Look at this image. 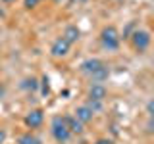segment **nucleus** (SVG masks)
Instances as JSON below:
<instances>
[{
  "instance_id": "obj_1",
  "label": "nucleus",
  "mask_w": 154,
  "mask_h": 144,
  "mask_svg": "<svg viewBox=\"0 0 154 144\" xmlns=\"http://www.w3.org/2000/svg\"><path fill=\"white\" fill-rule=\"evenodd\" d=\"M50 131H52V136H54V140H56L58 144L69 142L71 133H69V129H67V123H66V119L62 117V115H54V117H52Z\"/></svg>"
},
{
  "instance_id": "obj_2",
  "label": "nucleus",
  "mask_w": 154,
  "mask_h": 144,
  "mask_svg": "<svg viewBox=\"0 0 154 144\" xmlns=\"http://www.w3.org/2000/svg\"><path fill=\"white\" fill-rule=\"evenodd\" d=\"M100 42H102V46L106 48L108 52H116L119 48V42H122V37H119L118 29L114 25H108L102 29V33H100Z\"/></svg>"
},
{
  "instance_id": "obj_3",
  "label": "nucleus",
  "mask_w": 154,
  "mask_h": 144,
  "mask_svg": "<svg viewBox=\"0 0 154 144\" xmlns=\"http://www.w3.org/2000/svg\"><path fill=\"white\" fill-rule=\"evenodd\" d=\"M131 42H133V48L137 52H144L148 46H150L152 37H150V33L144 31V29H137V31H133V35H131Z\"/></svg>"
},
{
  "instance_id": "obj_4",
  "label": "nucleus",
  "mask_w": 154,
  "mask_h": 144,
  "mask_svg": "<svg viewBox=\"0 0 154 144\" xmlns=\"http://www.w3.org/2000/svg\"><path fill=\"white\" fill-rule=\"evenodd\" d=\"M69 42L66 40L64 37H58L54 42H52V46H50V54L54 56V58H66L67 54H69Z\"/></svg>"
},
{
  "instance_id": "obj_5",
  "label": "nucleus",
  "mask_w": 154,
  "mask_h": 144,
  "mask_svg": "<svg viewBox=\"0 0 154 144\" xmlns=\"http://www.w3.org/2000/svg\"><path fill=\"white\" fill-rule=\"evenodd\" d=\"M42 121H45V112L42 110H31L27 115H25V125L29 129H38L42 125Z\"/></svg>"
},
{
  "instance_id": "obj_6",
  "label": "nucleus",
  "mask_w": 154,
  "mask_h": 144,
  "mask_svg": "<svg viewBox=\"0 0 154 144\" xmlns=\"http://www.w3.org/2000/svg\"><path fill=\"white\" fill-rule=\"evenodd\" d=\"M87 96H89V100H96V102H104V98L108 96V90H106V86L102 83H93L89 88V92H87Z\"/></svg>"
},
{
  "instance_id": "obj_7",
  "label": "nucleus",
  "mask_w": 154,
  "mask_h": 144,
  "mask_svg": "<svg viewBox=\"0 0 154 144\" xmlns=\"http://www.w3.org/2000/svg\"><path fill=\"white\" fill-rule=\"evenodd\" d=\"M102 65H106L102 60H98V58H89V60H85L83 64H81V71L89 77V75H93L96 69H100Z\"/></svg>"
},
{
  "instance_id": "obj_8",
  "label": "nucleus",
  "mask_w": 154,
  "mask_h": 144,
  "mask_svg": "<svg viewBox=\"0 0 154 144\" xmlns=\"http://www.w3.org/2000/svg\"><path fill=\"white\" fill-rule=\"evenodd\" d=\"M64 119H66V123H67V129H69V133H71V134H81V133H83L85 125L81 123L79 119L75 117V115H73V117H71V115H66Z\"/></svg>"
},
{
  "instance_id": "obj_9",
  "label": "nucleus",
  "mask_w": 154,
  "mask_h": 144,
  "mask_svg": "<svg viewBox=\"0 0 154 144\" xmlns=\"http://www.w3.org/2000/svg\"><path fill=\"white\" fill-rule=\"evenodd\" d=\"M93 115H94V113L91 112L89 108H87V104H85V106H79V108L75 110V117L79 119V121L83 123V125H85V123H89V121H93Z\"/></svg>"
},
{
  "instance_id": "obj_10",
  "label": "nucleus",
  "mask_w": 154,
  "mask_h": 144,
  "mask_svg": "<svg viewBox=\"0 0 154 144\" xmlns=\"http://www.w3.org/2000/svg\"><path fill=\"white\" fill-rule=\"evenodd\" d=\"M66 38L67 42H69V44H73V42H77L79 40V37H81V31L79 29H77L75 25H67L66 27V31H64V35H62Z\"/></svg>"
},
{
  "instance_id": "obj_11",
  "label": "nucleus",
  "mask_w": 154,
  "mask_h": 144,
  "mask_svg": "<svg viewBox=\"0 0 154 144\" xmlns=\"http://www.w3.org/2000/svg\"><path fill=\"white\" fill-rule=\"evenodd\" d=\"M108 75H110V69H108V65H102L100 69H96L93 75H89V79L93 81V83H104V81L108 79Z\"/></svg>"
},
{
  "instance_id": "obj_12",
  "label": "nucleus",
  "mask_w": 154,
  "mask_h": 144,
  "mask_svg": "<svg viewBox=\"0 0 154 144\" xmlns=\"http://www.w3.org/2000/svg\"><path fill=\"white\" fill-rule=\"evenodd\" d=\"M17 144H42V140L38 136H35V134H31V133H25L17 138Z\"/></svg>"
},
{
  "instance_id": "obj_13",
  "label": "nucleus",
  "mask_w": 154,
  "mask_h": 144,
  "mask_svg": "<svg viewBox=\"0 0 154 144\" xmlns=\"http://www.w3.org/2000/svg\"><path fill=\"white\" fill-rule=\"evenodd\" d=\"M21 88H25V90H37L38 88V81L35 79V77H29V79H25L21 83Z\"/></svg>"
},
{
  "instance_id": "obj_14",
  "label": "nucleus",
  "mask_w": 154,
  "mask_h": 144,
  "mask_svg": "<svg viewBox=\"0 0 154 144\" xmlns=\"http://www.w3.org/2000/svg\"><path fill=\"white\" fill-rule=\"evenodd\" d=\"M87 108H89L93 113H98V112H102L104 104L102 102H96V100H89V102H87Z\"/></svg>"
},
{
  "instance_id": "obj_15",
  "label": "nucleus",
  "mask_w": 154,
  "mask_h": 144,
  "mask_svg": "<svg viewBox=\"0 0 154 144\" xmlns=\"http://www.w3.org/2000/svg\"><path fill=\"white\" fill-rule=\"evenodd\" d=\"M41 92H42V96H48V92H50V85H48L46 77H42V81H41Z\"/></svg>"
},
{
  "instance_id": "obj_16",
  "label": "nucleus",
  "mask_w": 154,
  "mask_h": 144,
  "mask_svg": "<svg viewBox=\"0 0 154 144\" xmlns=\"http://www.w3.org/2000/svg\"><path fill=\"white\" fill-rule=\"evenodd\" d=\"M146 113H148V117L154 121V98L148 100V104H146Z\"/></svg>"
},
{
  "instance_id": "obj_17",
  "label": "nucleus",
  "mask_w": 154,
  "mask_h": 144,
  "mask_svg": "<svg viewBox=\"0 0 154 144\" xmlns=\"http://www.w3.org/2000/svg\"><path fill=\"white\" fill-rule=\"evenodd\" d=\"M38 2H41V0H23V4H25V8H27V10H33Z\"/></svg>"
},
{
  "instance_id": "obj_18",
  "label": "nucleus",
  "mask_w": 154,
  "mask_h": 144,
  "mask_svg": "<svg viewBox=\"0 0 154 144\" xmlns=\"http://www.w3.org/2000/svg\"><path fill=\"white\" fill-rule=\"evenodd\" d=\"M6 136H8V134H6V129H0V144L6 142Z\"/></svg>"
},
{
  "instance_id": "obj_19",
  "label": "nucleus",
  "mask_w": 154,
  "mask_h": 144,
  "mask_svg": "<svg viewBox=\"0 0 154 144\" xmlns=\"http://www.w3.org/2000/svg\"><path fill=\"white\" fill-rule=\"evenodd\" d=\"M96 144H112L110 138H100V140H96Z\"/></svg>"
},
{
  "instance_id": "obj_20",
  "label": "nucleus",
  "mask_w": 154,
  "mask_h": 144,
  "mask_svg": "<svg viewBox=\"0 0 154 144\" xmlns=\"http://www.w3.org/2000/svg\"><path fill=\"white\" fill-rule=\"evenodd\" d=\"M0 2H4V4H14L16 0H0Z\"/></svg>"
},
{
  "instance_id": "obj_21",
  "label": "nucleus",
  "mask_w": 154,
  "mask_h": 144,
  "mask_svg": "<svg viewBox=\"0 0 154 144\" xmlns=\"http://www.w3.org/2000/svg\"><path fill=\"white\" fill-rule=\"evenodd\" d=\"M4 94V88H0V96H2Z\"/></svg>"
},
{
  "instance_id": "obj_22",
  "label": "nucleus",
  "mask_w": 154,
  "mask_h": 144,
  "mask_svg": "<svg viewBox=\"0 0 154 144\" xmlns=\"http://www.w3.org/2000/svg\"><path fill=\"white\" fill-rule=\"evenodd\" d=\"M77 2H87V0H77Z\"/></svg>"
},
{
  "instance_id": "obj_23",
  "label": "nucleus",
  "mask_w": 154,
  "mask_h": 144,
  "mask_svg": "<svg viewBox=\"0 0 154 144\" xmlns=\"http://www.w3.org/2000/svg\"><path fill=\"white\" fill-rule=\"evenodd\" d=\"M54 2H62V0H54Z\"/></svg>"
}]
</instances>
